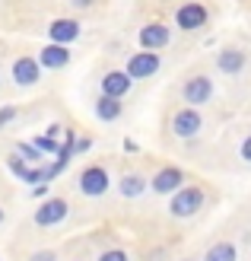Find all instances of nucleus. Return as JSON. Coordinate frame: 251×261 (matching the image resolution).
I'll return each instance as SVG.
<instances>
[{"label":"nucleus","mask_w":251,"mask_h":261,"mask_svg":"<svg viewBox=\"0 0 251 261\" xmlns=\"http://www.w3.org/2000/svg\"><path fill=\"white\" fill-rule=\"evenodd\" d=\"M201 169L219 175H245L251 172V118H229L201 156Z\"/></svg>","instance_id":"1"},{"label":"nucleus","mask_w":251,"mask_h":261,"mask_svg":"<svg viewBox=\"0 0 251 261\" xmlns=\"http://www.w3.org/2000/svg\"><path fill=\"white\" fill-rule=\"evenodd\" d=\"M124 38L130 45L150 48V51H172L178 45V32L172 25V0H137L127 13Z\"/></svg>","instance_id":"2"},{"label":"nucleus","mask_w":251,"mask_h":261,"mask_svg":"<svg viewBox=\"0 0 251 261\" xmlns=\"http://www.w3.org/2000/svg\"><path fill=\"white\" fill-rule=\"evenodd\" d=\"M229 109L251 102V38H226L207 58Z\"/></svg>","instance_id":"3"},{"label":"nucleus","mask_w":251,"mask_h":261,"mask_svg":"<svg viewBox=\"0 0 251 261\" xmlns=\"http://www.w3.org/2000/svg\"><path fill=\"white\" fill-rule=\"evenodd\" d=\"M165 99H175V102H184V106H194V109H204V112L229 109V102L222 96V89L216 83V73H213L207 58L191 61L188 67H181L175 73V80L169 83Z\"/></svg>","instance_id":"4"},{"label":"nucleus","mask_w":251,"mask_h":261,"mask_svg":"<svg viewBox=\"0 0 251 261\" xmlns=\"http://www.w3.org/2000/svg\"><path fill=\"white\" fill-rule=\"evenodd\" d=\"M76 214H80V207L64 188L48 191L32 207L29 220H25V229H32V232H25L22 242H54V236H67L64 229L73 223Z\"/></svg>","instance_id":"5"},{"label":"nucleus","mask_w":251,"mask_h":261,"mask_svg":"<svg viewBox=\"0 0 251 261\" xmlns=\"http://www.w3.org/2000/svg\"><path fill=\"white\" fill-rule=\"evenodd\" d=\"M216 201H219V188L210 178L194 175L188 185H181L178 191H172L162 201V211L156 214V220H159L162 226L175 229V226H184V223H191V220H197L201 214H207Z\"/></svg>","instance_id":"6"},{"label":"nucleus","mask_w":251,"mask_h":261,"mask_svg":"<svg viewBox=\"0 0 251 261\" xmlns=\"http://www.w3.org/2000/svg\"><path fill=\"white\" fill-rule=\"evenodd\" d=\"M64 191L70 194L80 204H105L115 191V153H105V156H89L86 163H80L67 175V185Z\"/></svg>","instance_id":"7"},{"label":"nucleus","mask_w":251,"mask_h":261,"mask_svg":"<svg viewBox=\"0 0 251 261\" xmlns=\"http://www.w3.org/2000/svg\"><path fill=\"white\" fill-rule=\"evenodd\" d=\"M115 198L127 214H140L150 201V178L140 156H115Z\"/></svg>","instance_id":"8"},{"label":"nucleus","mask_w":251,"mask_h":261,"mask_svg":"<svg viewBox=\"0 0 251 261\" xmlns=\"http://www.w3.org/2000/svg\"><path fill=\"white\" fill-rule=\"evenodd\" d=\"M4 73H7L13 93H38V89H45V83H48V73L35 58V45H29V42H19V45L7 48Z\"/></svg>","instance_id":"9"},{"label":"nucleus","mask_w":251,"mask_h":261,"mask_svg":"<svg viewBox=\"0 0 251 261\" xmlns=\"http://www.w3.org/2000/svg\"><path fill=\"white\" fill-rule=\"evenodd\" d=\"M140 160H143V169H147V178H150V198L153 201H165L172 191H178L181 185H188L194 178V172L188 166L165 160V156L140 153Z\"/></svg>","instance_id":"10"},{"label":"nucleus","mask_w":251,"mask_h":261,"mask_svg":"<svg viewBox=\"0 0 251 261\" xmlns=\"http://www.w3.org/2000/svg\"><path fill=\"white\" fill-rule=\"evenodd\" d=\"M108 55L121 61V67L130 73L134 83H150L162 73L165 67V55L162 51H150V48H137V45H127V38L121 35V45L108 48Z\"/></svg>","instance_id":"11"},{"label":"nucleus","mask_w":251,"mask_h":261,"mask_svg":"<svg viewBox=\"0 0 251 261\" xmlns=\"http://www.w3.org/2000/svg\"><path fill=\"white\" fill-rule=\"evenodd\" d=\"M89 80L96 83L99 96H111V99H130V93H134V86H137L130 80V73L121 67V61L111 58L108 51H102V58L92 64Z\"/></svg>","instance_id":"12"},{"label":"nucleus","mask_w":251,"mask_h":261,"mask_svg":"<svg viewBox=\"0 0 251 261\" xmlns=\"http://www.w3.org/2000/svg\"><path fill=\"white\" fill-rule=\"evenodd\" d=\"M213 22V10L207 0H172V25L178 35H204Z\"/></svg>","instance_id":"13"},{"label":"nucleus","mask_w":251,"mask_h":261,"mask_svg":"<svg viewBox=\"0 0 251 261\" xmlns=\"http://www.w3.org/2000/svg\"><path fill=\"white\" fill-rule=\"evenodd\" d=\"M35 58L45 67V73H64L67 67H73L76 48L73 45H58V42H42V45H35Z\"/></svg>","instance_id":"14"},{"label":"nucleus","mask_w":251,"mask_h":261,"mask_svg":"<svg viewBox=\"0 0 251 261\" xmlns=\"http://www.w3.org/2000/svg\"><path fill=\"white\" fill-rule=\"evenodd\" d=\"M89 112L99 124H121L130 112V99H111V96H92Z\"/></svg>","instance_id":"15"},{"label":"nucleus","mask_w":251,"mask_h":261,"mask_svg":"<svg viewBox=\"0 0 251 261\" xmlns=\"http://www.w3.org/2000/svg\"><path fill=\"white\" fill-rule=\"evenodd\" d=\"M197 258L201 261H239L242 249H239V242H235L232 236H216V239H210L204 249L197 252Z\"/></svg>","instance_id":"16"},{"label":"nucleus","mask_w":251,"mask_h":261,"mask_svg":"<svg viewBox=\"0 0 251 261\" xmlns=\"http://www.w3.org/2000/svg\"><path fill=\"white\" fill-rule=\"evenodd\" d=\"M61 7L73 13V16H80L83 22L89 19H105L111 10V0H61Z\"/></svg>","instance_id":"17"},{"label":"nucleus","mask_w":251,"mask_h":261,"mask_svg":"<svg viewBox=\"0 0 251 261\" xmlns=\"http://www.w3.org/2000/svg\"><path fill=\"white\" fill-rule=\"evenodd\" d=\"M96 255V245H92V236L83 232V236H70L61 242V261H92Z\"/></svg>","instance_id":"18"},{"label":"nucleus","mask_w":251,"mask_h":261,"mask_svg":"<svg viewBox=\"0 0 251 261\" xmlns=\"http://www.w3.org/2000/svg\"><path fill=\"white\" fill-rule=\"evenodd\" d=\"M16 261H61V242H22Z\"/></svg>","instance_id":"19"},{"label":"nucleus","mask_w":251,"mask_h":261,"mask_svg":"<svg viewBox=\"0 0 251 261\" xmlns=\"http://www.w3.org/2000/svg\"><path fill=\"white\" fill-rule=\"evenodd\" d=\"M25 106H0V130H7L10 124H16L22 118Z\"/></svg>","instance_id":"20"},{"label":"nucleus","mask_w":251,"mask_h":261,"mask_svg":"<svg viewBox=\"0 0 251 261\" xmlns=\"http://www.w3.org/2000/svg\"><path fill=\"white\" fill-rule=\"evenodd\" d=\"M10 223V198H0V229Z\"/></svg>","instance_id":"21"},{"label":"nucleus","mask_w":251,"mask_h":261,"mask_svg":"<svg viewBox=\"0 0 251 261\" xmlns=\"http://www.w3.org/2000/svg\"><path fill=\"white\" fill-rule=\"evenodd\" d=\"M175 261H201V258H197V255H194V252H191V255H178V258H175Z\"/></svg>","instance_id":"22"},{"label":"nucleus","mask_w":251,"mask_h":261,"mask_svg":"<svg viewBox=\"0 0 251 261\" xmlns=\"http://www.w3.org/2000/svg\"><path fill=\"white\" fill-rule=\"evenodd\" d=\"M0 191H4V175H0ZM4 198H10V194H7V191H4Z\"/></svg>","instance_id":"23"},{"label":"nucleus","mask_w":251,"mask_h":261,"mask_svg":"<svg viewBox=\"0 0 251 261\" xmlns=\"http://www.w3.org/2000/svg\"><path fill=\"white\" fill-rule=\"evenodd\" d=\"M0 80H4V58H0Z\"/></svg>","instance_id":"24"}]
</instances>
